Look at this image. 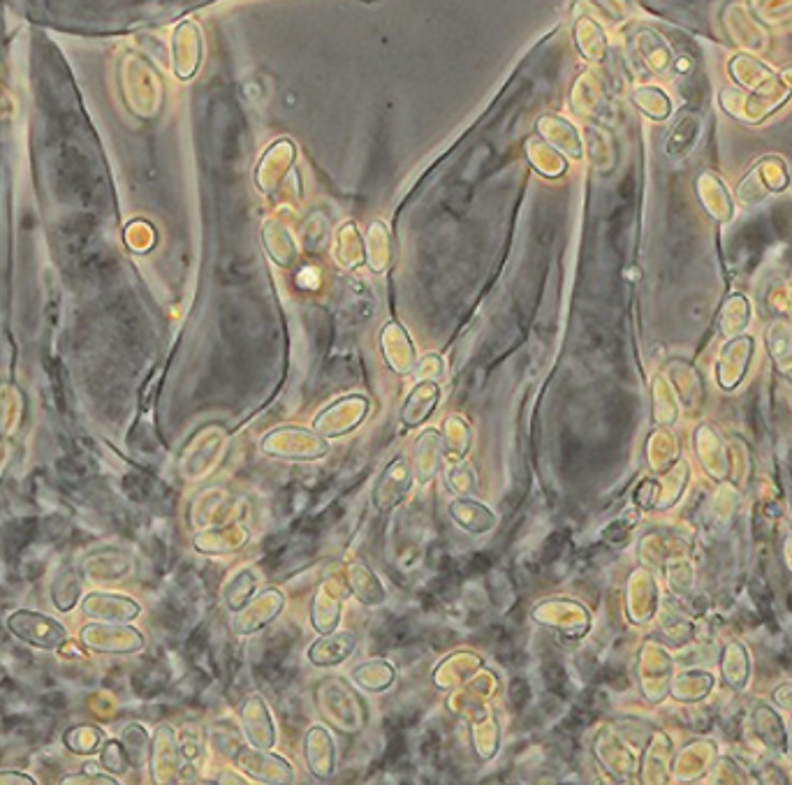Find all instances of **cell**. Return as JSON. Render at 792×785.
<instances>
[{
	"label": "cell",
	"mask_w": 792,
	"mask_h": 785,
	"mask_svg": "<svg viewBox=\"0 0 792 785\" xmlns=\"http://www.w3.org/2000/svg\"><path fill=\"white\" fill-rule=\"evenodd\" d=\"M352 589H355V596L366 605H380L385 600L383 584L378 582V577L362 561L357 563L355 572H352Z\"/></svg>",
	"instance_id": "5b68a950"
},
{
	"label": "cell",
	"mask_w": 792,
	"mask_h": 785,
	"mask_svg": "<svg viewBox=\"0 0 792 785\" xmlns=\"http://www.w3.org/2000/svg\"><path fill=\"white\" fill-rule=\"evenodd\" d=\"M355 644H357L355 633H334L325 637V640L315 642L308 656H311L315 665L332 667L343 663V660L355 651Z\"/></svg>",
	"instance_id": "3957f363"
},
{
	"label": "cell",
	"mask_w": 792,
	"mask_h": 785,
	"mask_svg": "<svg viewBox=\"0 0 792 785\" xmlns=\"http://www.w3.org/2000/svg\"><path fill=\"white\" fill-rule=\"evenodd\" d=\"M102 765L107 769H112L116 774H123L126 772V753H123V748L119 744H109L105 748V753H102Z\"/></svg>",
	"instance_id": "ba28073f"
},
{
	"label": "cell",
	"mask_w": 792,
	"mask_h": 785,
	"mask_svg": "<svg viewBox=\"0 0 792 785\" xmlns=\"http://www.w3.org/2000/svg\"><path fill=\"white\" fill-rule=\"evenodd\" d=\"M253 591H255L253 572L251 570L239 572V577L234 579L230 586H227V593H225L227 607H230L232 612H239L241 607L248 605V598L253 596Z\"/></svg>",
	"instance_id": "8992f818"
},
{
	"label": "cell",
	"mask_w": 792,
	"mask_h": 785,
	"mask_svg": "<svg viewBox=\"0 0 792 785\" xmlns=\"http://www.w3.org/2000/svg\"><path fill=\"white\" fill-rule=\"evenodd\" d=\"M438 399H440L438 385H434V383L417 385L415 392L410 394V399L406 403V417H408L406 422L413 424V427H417V424H422L429 417L431 410L436 408Z\"/></svg>",
	"instance_id": "277c9868"
},
{
	"label": "cell",
	"mask_w": 792,
	"mask_h": 785,
	"mask_svg": "<svg viewBox=\"0 0 792 785\" xmlns=\"http://www.w3.org/2000/svg\"><path fill=\"white\" fill-rule=\"evenodd\" d=\"M450 515L468 533H487L496 526L494 512L478 501H471V498H457L450 505Z\"/></svg>",
	"instance_id": "7a4b0ae2"
},
{
	"label": "cell",
	"mask_w": 792,
	"mask_h": 785,
	"mask_svg": "<svg viewBox=\"0 0 792 785\" xmlns=\"http://www.w3.org/2000/svg\"><path fill=\"white\" fill-rule=\"evenodd\" d=\"M413 480L415 471L410 461L403 454L394 457L378 478L376 487H373V505H376V510L390 512L396 505L406 501L408 491L413 489Z\"/></svg>",
	"instance_id": "6da1fadb"
},
{
	"label": "cell",
	"mask_w": 792,
	"mask_h": 785,
	"mask_svg": "<svg viewBox=\"0 0 792 785\" xmlns=\"http://www.w3.org/2000/svg\"><path fill=\"white\" fill-rule=\"evenodd\" d=\"M35 528H38V524H35L33 519H26V522H17V524H12L10 528H7V533H5L7 552L19 554L21 549H24L28 542H31Z\"/></svg>",
	"instance_id": "52a82bcc"
}]
</instances>
